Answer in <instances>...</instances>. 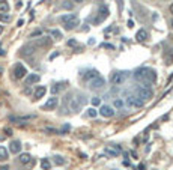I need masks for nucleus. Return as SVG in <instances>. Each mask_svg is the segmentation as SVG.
<instances>
[{"label":"nucleus","mask_w":173,"mask_h":170,"mask_svg":"<svg viewBox=\"0 0 173 170\" xmlns=\"http://www.w3.org/2000/svg\"><path fill=\"white\" fill-rule=\"evenodd\" d=\"M21 142L20 140H12L11 143H9V152L12 153H20V151H21Z\"/></svg>","instance_id":"obj_13"},{"label":"nucleus","mask_w":173,"mask_h":170,"mask_svg":"<svg viewBox=\"0 0 173 170\" xmlns=\"http://www.w3.org/2000/svg\"><path fill=\"white\" fill-rule=\"evenodd\" d=\"M57 104H59V98L57 96H51V98H48L47 102L42 105V110H56Z\"/></svg>","instance_id":"obj_9"},{"label":"nucleus","mask_w":173,"mask_h":170,"mask_svg":"<svg viewBox=\"0 0 173 170\" xmlns=\"http://www.w3.org/2000/svg\"><path fill=\"white\" fill-rule=\"evenodd\" d=\"M136 38H137L138 42H145L148 38H149V33H148V30H145V29H140L136 35Z\"/></svg>","instance_id":"obj_19"},{"label":"nucleus","mask_w":173,"mask_h":170,"mask_svg":"<svg viewBox=\"0 0 173 170\" xmlns=\"http://www.w3.org/2000/svg\"><path fill=\"white\" fill-rule=\"evenodd\" d=\"M170 12H172V14H173V3H172V5H170Z\"/></svg>","instance_id":"obj_41"},{"label":"nucleus","mask_w":173,"mask_h":170,"mask_svg":"<svg viewBox=\"0 0 173 170\" xmlns=\"http://www.w3.org/2000/svg\"><path fill=\"white\" fill-rule=\"evenodd\" d=\"M113 105H115V108H116V110H121L122 107H123V101H122L121 98H116L115 102H113Z\"/></svg>","instance_id":"obj_28"},{"label":"nucleus","mask_w":173,"mask_h":170,"mask_svg":"<svg viewBox=\"0 0 173 170\" xmlns=\"http://www.w3.org/2000/svg\"><path fill=\"white\" fill-rule=\"evenodd\" d=\"M2 32H3V27H2V26H0V35H2Z\"/></svg>","instance_id":"obj_42"},{"label":"nucleus","mask_w":173,"mask_h":170,"mask_svg":"<svg viewBox=\"0 0 173 170\" xmlns=\"http://www.w3.org/2000/svg\"><path fill=\"white\" fill-rule=\"evenodd\" d=\"M12 75H14L15 80H21V78H24L27 75V69L21 62H17L14 65V68H12Z\"/></svg>","instance_id":"obj_6"},{"label":"nucleus","mask_w":173,"mask_h":170,"mask_svg":"<svg viewBox=\"0 0 173 170\" xmlns=\"http://www.w3.org/2000/svg\"><path fill=\"white\" fill-rule=\"evenodd\" d=\"M85 104H86V96L85 95H75V98L69 100V107H71L72 111H80Z\"/></svg>","instance_id":"obj_5"},{"label":"nucleus","mask_w":173,"mask_h":170,"mask_svg":"<svg viewBox=\"0 0 173 170\" xmlns=\"http://www.w3.org/2000/svg\"><path fill=\"white\" fill-rule=\"evenodd\" d=\"M96 75H100V74H98V71H96V69H89V71H87L86 74H83V78H85V80H87V81H89V80H92V78H95V77H96Z\"/></svg>","instance_id":"obj_21"},{"label":"nucleus","mask_w":173,"mask_h":170,"mask_svg":"<svg viewBox=\"0 0 173 170\" xmlns=\"http://www.w3.org/2000/svg\"><path fill=\"white\" fill-rule=\"evenodd\" d=\"M50 35H51L54 39H60V38H62V32L57 30V29H51V30H50Z\"/></svg>","instance_id":"obj_27"},{"label":"nucleus","mask_w":173,"mask_h":170,"mask_svg":"<svg viewBox=\"0 0 173 170\" xmlns=\"http://www.w3.org/2000/svg\"><path fill=\"white\" fill-rule=\"evenodd\" d=\"M39 80H41L39 74H27V77H26V86L35 85V83H38Z\"/></svg>","instance_id":"obj_15"},{"label":"nucleus","mask_w":173,"mask_h":170,"mask_svg":"<svg viewBox=\"0 0 173 170\" xmlns=\"http://www.w3.org/2000/svg\"><path fill=\"white\" fill-rule=\"evenodd\" d=\"M5 133H6L8 136H11V134H12V130H9V128H6V130H5Z\"/></svg>","instance_id":"obj_35"},{"label":"nucleus","mask_w":173,"mask_h":170,"mask_svg":"<svg viewBox=\"0 0 173 170\" xmlns=\"http://www.w3.org/2000/svg\"><path fill=\"white\" fill-rule=\"evenodd\" d=\"M128 77H130V72H126V71H115L110 77V81H111V85L121 86L128 80Z\"/></svg>","instance_id":"obj_4"},{"label":"nucleus","mask_w":173,"mask_h":170,"mask_svg":"<svg viewBox=\"0 0 173 170\" xmlns=\"http://www.w3.org/2000/svg\"><path fill=\"white\" fill-rule=\"evenodd\" d=\"M134 92H136V96L140 98L143 102L149 101V100L154 96L152 89H151V87H145V86H137V87L134 89Z\"/></svg>","instance_id":"obj_3"},{"label":"nucleus","mask_w":173,"mask_h":170,"mask_svg":"<svg viewBox=\"0 0 173 170\" xmlns=\"http://www.w3.org/2000/svg\"><path fill=\"white\" fill-rule=\"evenodd\" d=\"M68 45H69V47H77V45H78V42H77L75 39H69V41H68Z\"/></svg>","instance_id":"obj_32"},{"label":"nucleus","mask_w":173,"mask_h":170,"mask_svg":"<svg viewBox=\"0 0 173 170\" xmlns=\"http://www.w3.org/2000/svg\"><path fill=\"white\" fill-rule=\"evenodd\" d=\"M133 77H134V80H136V81L143 83L145 87H149V85H152V83H155V81H156L155 69L146 68V66L136 69V72L133 74Z\"/></svg>","instance_id":"obj_1"},{"label":"nucleus","mask_w":173,"mask_h":170,"mask_svg":"<svg viewBox=\"0 0 173 170\" xmlns=\"http://www.w3.org/2000/svg\"><path fill=\"white\" fill-rule=\"evenodd\" d=\"M35 47L33 44H29V45H24L23 48H21V51H20V54L21 56H29V54H32V53H35Z\"/></svg>","instance_id":"obj_17"},{"label":"nucleus","mask_w":173,"mask_h":170,"mask_svg":"<svg viewBox=\"0 0 173 170\" xmlns=\"http://www.w3.org/2000/svg\"><path fill=\"white\" fill-rule=\"evenodd\" d=\"M42 35V32L41 30H35V32H32L30 33V38H35V36H41Z\"/></svg>","instance_id":"obj_34"},{"label":"nucleus","mask_w":173,"mask_h":170,"mask_svg":"<svg viewBox=\"0 0 173 170\" xmlns=\"http://www.w3.org/2000/svg\"><path fill=\"white\" fill-rule=\"evenodd\" d=\"M100 115H101L103 118H113V116H115V110H113L110 105H101Z\"/></svg>","instance_id":"obj_11"},{"label":"nucleus","mask_w":173,"mask_h":170,"mask_svg":"<svg viewBox=\"0 0 173 170\" xmlns=\"http://www.w3.org/2000/svg\"><path fill=\"white\" fill-rule=\"evenodd\" d=\"M104 86H105V78L101 75H96L95 78L89 80V87L92 90H101V89H104Z\"/></svg>","instance_id":"obj_7"},{"label":"nucleus","mask_w":173,"mask_h":170,"mask_svg":"<svg viewBox=\"0 0 173 170\" xmlns=\"http://www.w3.org/2000/svg\"><path fill=\"white\" fill-rule=\"evenodd\" d=\"M87 116H89V118H95V116H96V110H95V108H89V110H87Z\"/></svg>","instance_id":"obj_30"},{"label":"nucleus","mask_w":173,"mask_h":170,"mask_svg":"<svg viewBox=\"0 0 173 170\" xmlns=\"http://www.w3.org/2000/svg\"><path fill=\"white\" fill-rule=\"evenodd\" d=\"M137 170H145V166H143V164H140V166L137 167Z\"/></svg>","instance_id":"obj_39"},{"label":"nucleus","mask_w":173,"mask_h":170,"mask_svg":"<svg viewBox=\"0 0 173 170\" xmlns=\"http://www.w3.org/2000/svg\"><path fill=\"white\" fill-rule=\"evenodd\" d=\"M33 160H32V157L29 155V153H20V157H18V163L20 164H29V163H32Z\"/></svg>","instance_id":"obj_20"},{"label":"nucleus","mask_w":173,"mask_h":170,"mask_svg":"<svg viewBox=\"0 0 173 170\" xmlns=\"http://www.w3.org/2000/svg\"><path fill=\"white\" fill-rule=\"evenodd\" d=\"M33 45H35V47H50V45H51V39H50V38L42 36V38H39L38 41H35Z\"/></svg>","instance_id":"obj_12"},{"label":"nucleus","mask_w":173,"mask_h":170,"mask_svg":"<svg viewBox=\"0 0 173 170\" xmlns=\"http://www.w3.org/2000/svg\"><path fill=\"white\" fill-rule=\"evenodd\" d=\"M96 2H103V0H96Z\"/></svg>","instance_id":"obj_44"},{"label":"nucleus","mask_w":173,"mask_h":170,"mask_svg":"<svg viewBox=\"0 0 173 170\" xmlns=\"http://www.w3.org/2000/svg\"><path fill=\"white\" fill-rule=\"evenodd\" d=\"M17 24H18V26H23V24H24V21H23V20H18Z\"/></svg>","instance_id":"obj_37"},{"label":"nucleus","mask_w":173,"mask_h":170,"mask_svg":"<svg viewBox=\"0 0 173 170\" xmlns=\"http://www.w3.org/2000/svg\"><path fill=\"white\" fill-rule=\"evenodd\" d=\"M100 104H101V100H100L98 96L92 98V105H100Z\"/></svg>","instance_id":"obj_31"},{"label":"nucleus","mask_w":173,"mask_h":170,"mask_svg":"<svg viewBox=\"0 0 173 170\" xmlns=\"http://www.w3.org/2000/svg\"><path fill=\"white\" fill-rule=\"evenodd\" d=\"M126 105L140 108V107H143V105H145V102L141 101L140 98H137L136 95H133V96H128V98H126Z\"/></svg>","instance_id":"obj_10"},{"label":"nucleus","mask_w":173,"mask_h":170,"mask_svg":"<svg viewBox=\"0 0 173 170\" xmlns=\"http://www.w3.org/2000/svg\"><path fill=\"white\" fill-rule=\"evenodd\" d=\"M35 118V115H27V116H11L9 118V120H12V122H27V120H30V119H33Z\"/></svg>","instance_id":"obj_16"},{"label":"nucleus","mask_w":173,"mask_h":170,"mask_svg":"<svg viewBox=\"0 0 173 170\" xmlns=\"http://www.w3.org/2000/svg\"><path fill=\"white\" fill-rule=\"evenodd\" d=\"M170 53H166V54H164V59H166V63H167V65H172L173 63V48H170Z\"/></svg>","instance_id":"obj_26"},{"label":"nucleus","mask_w":173,"mask_h":170,"mask_svg":"<svg viewBox=\"0 0 173 170\" xmlns=\"http://www.w3.org/2000/svg\"><path fill=\"white\" fill-rule=\"evenodd\" d=\"M104 153L108 155V157H118V155L122 153V149L118 145H108V146L104 148Z\"/></svg>","instance_id":"obj_8"},{"label":"nucleus","mask_w":173,"mask_h":170,"mask_svg":"<svg viewBox=\"0 0 173 170\" xmlns=\"http://www.w3.org/2000/svg\"><path fill=\"white\" fill-rule=\"evenodd\" d=\"M9 158V152L5 146H0V161H6Z\"/></svg>","instance_id":"obj_22"},{"label":"nucleus","mask_w":173,"mask_h":170,"mask_svg":"<svg viewBox=\"0 0 173 170\" xmlns=\"http://www.w3.org/2000/svg\"><path fill=\"white\" fill-rule=\"evenodd\" d=\"M53 161H54L56 166H63V164L66 163V160H65L63 157H60V155H56V157L53 158Z\"/></svg>","instance_id":"obj_24"},{"label":"nucleus","mask_w":173,"mask_h":170,"mask_svg":"<svg viewBox=\"0 0 173 170\" xmlns=\"http://www.w3.org/2000/svg\"><path fill=\"white\" fill-rule=\"evenodd\" d=\"M62 8H65V9H72V3L65 2V3H62Z\"/></svg>","instance_id":"obj_33"},{"label":"nucleus","mask_w":173,"mask_h":170,"mask_svg":"<svg viewBox=\"0 0 173 170\" xmlns=\"http://www.w3.org/2000/svg\"><path fill=\"white\" fill-rule=\"evenodd\" d=\"M133 26H134V23H133V21L130 20V21H128V27H133Z\"/></svg>","instance_id":"obj_36"},{"label":"nucleus","mask_w":173,"mask_h":170,"mask_svg":"<svg viewBox=\"0 0 173 170\" xmlns=\"http://www.w3.org/2000/svg\"><path fill=\"white\" fill-rule=\"evenodd\" d=\"M170 26H172V29H173V20H172V21H170Z\"/></svg>","instance_id":"obj_43"},{"label":"nucleus","mask_w":173,"mask_h":170,"mask_svg":"<svg viewBox=\"0 0 173 170\" xmlns=\"http://www.w3.org/2000/svg\"><path fill=\"white\" fill-rule=\"evenodd\" d=\"M107 17H108V8H107V6H101V8L98 9V23L103 21V20H105Z\"/></svg>","instance_id":"obj_18"},{"label":"nucleus","mask_w":173,"mask_h":170,"mask_svg":"<svg viewBox=\"0 0 173 170\" xmlns=\"http://www.w3.org/2000/svg\"><path fill=\"white\" fill-rule=\"evenodd\" d=\"M59 20H60V23L63 24V27L66 30H72V29H75L80 24V20H78V17L75 14H65V15H62Z\"/></svg>","instance_id":"obj_2"},{"label":"nucleus","mask_w":173,"mask_h":170,"mask_svg":"<svg viewBox=\"0 0 173 170\" xmlns=\"http://www.w3.org/2000/svg\"><path fill=\"white\" fill-rule=\"evenodd\" d=\"M72 2H75V3H81V2H85V0H72Z\"/></svg>","instance_id":"obj_40"},{"label":"nucleus","mask_w":173,"mask_h":170,"mask_svg":"<svg viewBox=\"0 0 173 170\" xmlns=\"http://www.w3.org/2000/svg\"><path fill=\"white\" fill-rule=\"evenodd\" d=\"M0 21L9 23V21H11V15H8V14H0Z\"/></svg>","instance_id":"obj_29"},{"label":"nucleus","mask_w":173,"mask_h":170,"mask_svg":"<svg viewBox=\"0 0 173 170\" xmlns=\"http://www.w3.org/2000/svg\"><path fill=\"white\" fill-rule=\"evenodd\" d=\"M45 93H47V87L45 86H38L33 92V98L35 100H41Z\"/></svg>","instance_id":"obj_14"},{"label":"nucleus","mask_w":173,"mask_h":170,"mask_svg":"<svg viewBox=\"0 0 173 170\" xmlns=\"http://www.w3.org/2000/svg\"><path fill=\"white\" fill-rule=\"evenodd\" d=\"M41 167H42V170H50L51 169V163H50V160H48V158H42V160H41Z\"/></svg>","instance_id":"obj_23"},{"label":"nucleus","mask_w":173,"mask_h":170,"mask_svg":"<svg viewBox=\"0 0 173 170\" xmlns=\"http://www.w3.org/2000/svg\"><path fill=\"white\" fill-rule=\"evenodd\" d=\"M9 11V3L6 0H0V12H8Z\"/></svg>","instance_id":"obj_25"},{"label":"nucleus","mask_w":173,"mask_h":170,"mask_svg":"<svg viewBox=\"0 0 173 170\" xmlns=\"http://www.w3.org/2000/svg\"><path fill=\"white\" fill-rule=\"evenodd\" d=\"M0 170H9V167H8V166H2V167H0Z\"/></svg>","instance_id":"obj_38"}]
</instances>
